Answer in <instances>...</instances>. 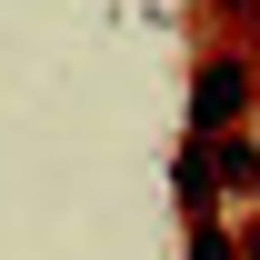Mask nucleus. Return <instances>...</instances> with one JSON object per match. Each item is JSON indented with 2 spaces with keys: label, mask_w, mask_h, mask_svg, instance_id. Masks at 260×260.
Segmentation results:
<instances>
[{
  "label": "nucleus",
  "mask_w": 260,
  "mask_h": 260,
  "mask_svg": "<svg viewBox=\"0 0 260 260\" xmlns=\"http://www.w3.org/2000/svg\"><path fill=\"white\" fill-rule=\"evenodd\" d=\"M240 90H250V80H240L230 60H210V70L190 80V130H200V140H230V110H240Z\"/></svg>",
  "instance_id": "obj_1"
},
{
  "label": "nucleus",
  "mask_w": 260,
  "mask_h": 260,
  "mask_svg": "<svg viewBox=\"0 0 260 260\" xmlns=\"http://www.w3.org/2000/svg\"><path fill=\"white\" fill-rule=\"evenodd\" d=\"M190 260H230V240H210V230H200V240H190Z\"/></svg>",
  "instance_id": "obj_2"
}]
</instances>
